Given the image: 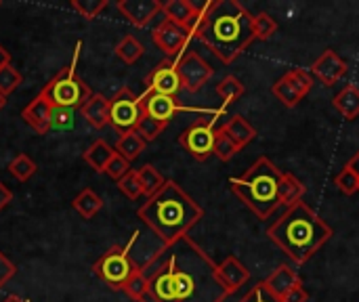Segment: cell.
<instances>
[{"instance_id":"1","label":"cell","mask_w":359,"mask_h":302,"mask_svg":"<svg viewBox=\"0 0 359 302\" xmlns=\"http://www.w3.org/2000/svg\"><path fill=\"white\" fill-rule=\"evenodd\" d=\"M154 302H225L217 263L187 235L143 269Z\"/></svg>"},{"instance_id":"2","label":"cell","mask_w":359,"mask_h":302,"mask_svg":"<svg viewBox=\"0 0 359 302\" xmlns=\"http://www.w3.org/2000/svg\"><path fill=\"white\" fill-rule=\"evenodd\" d=\"M191 38H198L223 63H233L255 40L252 13L238 0L202 2Z\"/></svg>"},{"instance_id":"3","label":"cell","mask_w":359,"mask_h":302,"mask_svg":"<svg viewBox=\"0 0 359 302\" xmlns=\"http://www.w3.org/2000/svg\"><path fill=\"white\" fill-rule=\"evenodd\" d=\"M137 217L160 240V244L170 248L187 238L191 227L204 217V210L181 185L166 181L164 187L156 195L147 198V202L137 210Z\"/></svg>"},{"instance_id":"4","label":"cell","mask_w":359,"mask_h":302,"mask_svg":"<svg viewBox=\"0 0 359 302\" xmlns=\"http://www.w3.org/2000/svg\"><path fill=\"white\" fill-rule=\"evenodd\" d=\"M267 235L294 265H305L324 244L332 240L334 231L316 214V210H311L305 202H299L286 208V212L269 225Z\"/></svg>"},{"instance_id":"5","label":"cell","mask_w":359,"mask_h":302,"mask_svg":"<svg viewBox=\"0 0 359 302\" xmlns=\"http://www.w3.org/2000/svg\"><path fill=\"white\" fill-rule=\"evenodd\" d=\"M280 179L282 170L267 156H261L242 177L229 179V187L244 206H248L261 221H267L280 206Z\"/></svg>"},{"instance_id":"6","label":"cell","mask_w":359,"mask_h":302,"mask_svg":"<svg viewBox=\"0 0 359 302\" xmlns=\"http://www.w3.org/2000/svg\"><path fill=\"white\" fill-rule=\"evenodd\" d=\"M78 57H80V42L76 44L74 57L72 61L61 67L40 90V95L53 105V107H69V109H80L88 97L93 95L88 84L78 76L76 65H78Z\"/></svg>"},{"instance_id":"7","label":"cell","mask_w":359,"mask_h":302,"mask_svg":"<svg viewBox=\"0 0 359 302\" xmlns=\"http://www.w3.org/2000/svg\"><path fill=\"white\" fill-rule=\"evenodd\" d=\"M139 240V233H133V238L128 240V244L124 246H114L109 248L93 267L95 275L105 284L109 286L111 290H120L124 288V284L128 282V277L135 273L137 269V263L133 261V246L137 244Z\"/></svg>"},{"instance_id":"8","label":"cell","mask_w":359,"mask_h":302,"mask_svg":"<svg viewBox=\"0 0 359 302\" xmlns=\"http://www.w3.org/2000/svg\"><path fill=\"white\" fill-rule=\"evenodd\" d=\"M221 111H217L215 116H221ZM198 118L191 126H187L181 135H179V145L198 162H206L212 156L215 149V139H217V128L215 122L217 118Z\"/></svg>"},{"instance_id":"9","label":"cell","mask_w":359,"mask_h":302,"mask_svg":"<svg viewBox=\"0 0 359 302\" xmlns=\"http://www.w3.org/2000/svg\"><path fill=\"white\" fill-rule=\"evenodd\" d=\"M141 118H143L141 99L130 88L124 86L109 99V126L118 135L135 130Z\"/></svg>"},{"instance_id":"10","label":"cell","mask_w":359,"mask_h":302,"mask_svg":"<svg viewBox=\"0 0 359 302\" xmlns=\"http://www.w3.org/2000/svg\"><path fill=\"white\" fill-rule=\"evenodd\" d=\"M177 71H179L183 90H187V92L202 90L204 84H208V80L215 74L210 63L204 61L196 50H187L177 59Z\"/></svg>"},{"instance_id":"11","label":"cell","mask_w":359,"mask_h":302,"mask_svg":"<svg viewBox=\"0 0 359 302\" xmlns=\"http://www.w3.org/2000/svg\"><path fill=\"white\" fill-rule=\"evenodd\" d=\"M151 38H154L156 46H158L168 59H179V57L183 55L187 42L191 40V34H189L185 27H181V25L168 21V19H162V21L154 27Z\"/></svg>"},{"instance_id":"12","label":"cell","mask_w":359,"mask_h":302,"mask_svg":"<svg viewBox=\"0 0 359 302\" xmlns=\"http://www.w3.org/2000/svg\"><path fill=\"white\" fill-rule=\"evenodd\" d=\"M145 90L177 99V95L183 90V84L177 71V59H164L162 63H158L145 78Z\"/></svg>"},{"instance_id":"13","label":"cell","mask_w":359,"mask_h":302,"mask_svg":"<svg viewBox=\"0 0 359 302\" xmlns=\"http://www.w3.org/2000/svg\"><path fill=\"white\" fill-rule=\"evenodd\" d=\"M347 63L345 59L334 50V48H326L311 65V76L318 78L324 86H332L337 84L341 78H345L347 74Z\"/></svg>"},{"instance_id":"14","label":"cell","mask_w":359,"mask_h":302,"mask_svg":"<svg viewBox=\"0 0 359 302\" xmlns=\"http://www.w3.org/2000/svg\"><path fill=\"white\" fill-rule=\"evenodd\" d=\"M116 6L122 13V17H126V21L133 23L135 27H147L151 19L158 13H162L160 0H118Z\"/></svg>"},{"instance_id":"15","label":"cell","mask_w":359,"mask_h":302,"mask_svg":"<svg viewBox=\"0 0 359 302\" xmlns=\"http://www.w3.org/2000/svg\"><path fill=\"white\" fill-rule=\"evenodd\" d=\"M217 277H219V284L223 286V290L231 296L248 284L250 271L244 267V263L238 256L229 254L221 265H217Z\"/></svg>"},{"instance_id":"16","label":"cell","mask_w":359,"mask_h":302,"mask_svg":"<svg viewBox=\"0 0 359 302\" xmlns=\"http://www.w3.org/2000/svg\"><path fill=\"white\" fill-rule=\"evenodd\" d=\"M139 99H141V105H143V114L154 118V120H158V122H162V124H166V126L181 111V107H179L175 97H166V95H158V92H147L145 90Z\"/></svg>"},{"instance_id":"17","label":"cell","mask_w":359,"mask_h":302,"mask_svg":"<svg viewBox=\"0 0 359 302\" xmlns=\"http://www.w3.org/2000/svg\"><path fill=\"white\" fill-rule=\"evenodd\" d=\"M162 13H164V19L185 27L191 34L200 17V4L191 0H168V2H162Z\"/></svg>"},{"instance_id":"18","label":"cell","mask_w":359,"mask_h":302,"mask_svg":"<svg viewBox=\"0 0 359 302\" xmlns=\"http://www.w3.org/2000/svg\"><path fill=\"white\" fill-rule=\"evenodd\" d=\"M48 116H50V103H48L42 95L34 97V99L23 107V111H21L23 122H25L29 128H34L38 135L50 132V128H48Z\"/></svg>"},{"instance_id":"19","label":"cell","mask_w":359,"mask_h":302,"mask_svg":"<svg viewBox=\"0 0 359 302\" xmlns=\"http://www.w3.org/2000/svg\"><path fill=\"white\" fill-rule=\"evenodd\" d=\"M301 284V277L297 275V271L290 267V265H280L278 269H273L265 280H263V286L276 296V298H282L286 292H290L294 286Z\"/></svg>"},{"instance_id":"20","label":"cell","mask_w":359,"mask_h":302,"mask_svg":"<svg viewBox=\"0 0 359 302\" xmlns=\"http://www.w3.org/2000/svg\"><path fill=\"white\" fill-rule=\"evenodd\" d=\"M80 114L93 128L101 130L109 124V99L101 92H93L88 101L80 107Z\"/></svg>"},{"instance_id":"21","label":"cell","mask_w":359,"mask_h":302,"mask_svg":"<svg viewBox=\"0 0 359 302\" xmlns=\"http://www.w3.org/2000/svg\"><path fill=\"white\" fill-rule=\"evenodd\" d=\"M223 130L227 132V137H229L240 149H244L246 145H250V143L257 139L255 126H252L246 118H242V116H231V118L227 120V124H223Z\"/></svg>"},{"instance_id":"22","label":"cell","mask_w":359,"mask_h":302,"mask_svg":"<svg viewBox=\"0 0 359 302\" xmlns=\"http://www.w3.org/2000/svg\"><path fill=\"white\" fill-rule=\"evenodd\" d=\"M116 149L105 141V139H97L90 143V147L82 153V160L95 170V172H105L107 162L114 158Z\"/></svg>"},{"instance_id":"23","label":"cell","mask_w":359,"mask_h":302,"mask_svg":"<svg viewBox=\"0 0 359 302\" xmlns=\"http://www.w3.org/2000/svg\"><path fill=\"white\" fill-rule=\"evenodd\" d=\"M332 105H334V109L345 120H355V118H359V86L347 84L341 92L334 95Z\"/></svg>"},{"instance_id":"24","label":"cell","mask_w":359,"mask_h":302,"mask_svg":"<svg viewBox=\"0 0 359 302\" xmlns=\"http://www.w3.org/2000/svg\"><path fill=\"white\" fill-rule=\"evenodd\" d=\"M278 195H280V204H284L286 208L303 202V195H305V185L301 179H297L294 174L290 172H282V179H280V187H278Z\"/></svg>"},{"instance_id":"25","label":"cell","mask_w":359,"mask_h":302,"mask_svg":"<svg viewBox=\"0 0 359 302\" xmlns=\"http://www.w3.org/2000/svg\"><path fill=\"white\" fill-rule=\"evenodd\" d=\"M271 92H273V97H276L278 101H282L286 107H297V105L305 99V95H303V92L292 84V80H290L286 74L273 82Z\"/></svg>"},{"instance_id":"26","label":"cell","mask_w":359,"mask_h":302,"mask_svg":"<svg viewBox=\"0 0 359 302\" xmlns=\"http://www.w3.org/2000/svg\"><path fill=\"white\" fill-rule=\"evenodd\" d=\"M145 145H147V143L143 141V137H141L137 130H130V132H124V135H120V137H118L116 153H120L124 160L133 162V160H137V158L143 153Z\"/></svg>"},{"instance_id":"27","label":"cell","mask_w":359,"mask_h":302,"mask_svg":"<svg viewBox=\"0 0 359 302\" xmlns=\"http://www.w3.org/2000/svg\"><path fill=\"white\" fill-rule=\"evenodd\" d=\"M72 206H74V210H76L82 219H93L97 212H101L103 200H101L93 189H82V191L74 198Z\"/></svg>"},{"instance_id":"28","label":"cell","mask_w":359,"mask_h":302,"mask_svg":"<svg viewBox=\"0 0 359 302\" xmlns=\"http://www.w3.org/2000/svg\"><path fill=\"white\" fill-rule=\"evenodd\" d=\"M137 177H139V183H141V187H143V195H145V198L156 195V193L164 187V183H166V179H164V177L158 172V168L151 166V164H145V166L137 168Z\"/></svg>"},{"instance_id":"29","label":"cell","mask_w":359,"mask_h":302,"mask_svg":"<svg viewBox=\"0 0 359 302\" xmlns=\"http://www.w3.org/2000/svg\"><path fill=\"white\" fill-rule=\"evenodd\" d=\"M114 53H116V57L122 59L126 65H133V63H137V61L143 57L145 48H143V44L139 42V38H135V36L128 34V36H124V38L116 44Z\"/></svg>"},{"instance_id":"30","label":"cell","mask_w":359,"mask_h":302,"mask_svg":"<svg viewBox=\"0 0 359 302\" xmlns=\"http://www.w3.org/2000/svg\"><path fill=\"white\" fill-rule=\"evenodd\" d=\"M122 292L130 298V301L135 302H141L145 296H147V292H149V280H147V273L141 269V267H137L135 269V273L128 277V282L124 284V288H122Z\"/></svg>"},{"instance_id":"31","label":"cell","mask_w":359,"mask_h":302,"mask_svg":"<svg viewBox=\"0 0 359 302\" xmlns=\"http://www.w3.org/2000/svg\"><path fill=\"white\" fill-rule=\"evenodd\" d=\"M8 174L15 179V181H19V183H25V181H29L34 174H36V170H38V164L27 156V153H19L17 158H13L11 160V164H8Z\"/></svg>"},{"instance_id":"32","label":"cell","mask_w":359,"mask_h":302,"mask_svg":"<svg viewBox=\"0 0 359 302\" xmlns=\"http://www.w3.org/2000/svg\"><path fill=\"white\" fill-rule=\"evenodd\" d=\"M246 92L244 84L236 78V76H225L219 84H217V95L223 99V105H231L236 103L242 95Z\"/></svg>"},{"instance_id":"33","label":"cell","mask_w":359,"mask_h":302,"mask_svg":"<svg viewBox=\"0 0 359 302\" xmlns=\"http://www.w3.org/2000/svg\"><path fill=\"white\" fill-rule=\"evenodd\" d=\"M278 21L269 15V13H259L252 15V32H255V40H269L278 34Z\"/></svg>"},{"instance_id":"34","label":"cell","mask_w":359,"mask_h":302,"mask_svg":"<svg viewBox=\"0 0 359 302\" xmlns=\"http://www.w3.org/2000/svg\"><path fill=\"white\" fill-rule=\"evenodd\" d=\"M76 124V109L69 107H53L48 116V128L50 130H69Z\"/></svg>"},{"instance_id":"35","label":"cell","mask_w":359,"mask_h":302,"mask_svg":"<svg viewBox=\"0 0 359 302\" xmlns=\"http://www.w3.org/2000/svg\"><path fill=\"white\" fill-rule=\"evenodd\" d=\"M240 151V147L227 137V132L221 128H217V139H215V149H212V156H217L221 162H229L236 153Z\"/></svg>"},{"instance_id":"36","label":"cell","mask_w":359,"mask_h":302,"mask_svg":"<svg viewBox=\"0 0 359 302\" xmlns=\"http://www.w3.org/2000/svg\"><path fill=\"white\" fill-rule=\"evenodd\" d=\"M164 128H166V124H162V122H158V120H154V118H149V116L143 114V118L139 120V124H137L135 130L143 137L145 143H149V141H156L162 135Z\"/></svg>"},{"instance_id":"37","label":"cell","mask_w":359,"mask_h":302,"mask_svg":"<svg viewBox=\"0 0 359 302\" xmlns=\"http://www.w3.org/2000/svg\"><path fill=\"white\" fill-rule=\"evenodd\" d=\"M118 189L128 198V200H139L143 195V187L139 183V177H137V170H130L128 174H124L120 181H118Z\"/></svg>"},{"instance_id":"38","label":"cell","mask_w":359,"mask_h":302,"mask_svg":"<svg viewBox=\"0 0 359 302\" xmlns=\"http://www.w3.org/2000/svg\"><path fill=\"white\" fill-rule=\"evenodd\" d=\"M21 82H23V76L17 71V67L6 65V67L0 69V92H2L4 97H8Z\"/></svg>"},{"instance_id":"39","label":"cell","mask_w":359,"mask_h":302,"mask_svg":"<svg viewBox=\"0 0 359 302\" xmlns=\"http://www.w3.org/2000/svg\"><path fill=\"white\" fill-rule=\"evenodd\" d=\"M72 6L88 21H93L95 17H99L101 11L107 8V0H74Z\"/></svg>"},{"instance_id":"40","label":"cell","mask_w":359,"mask_h":302,"mask_svg":"<svg viewBox=\"0 0 359 302\" xmlns=\"http://www.w3.org/2000/svg\"><path fill=\"white\" fill-rule=\"evenodd\" d=\"M334 185H337V189H339L341 193H345V195H353V193H358L359 191V179L347 168V166L334 177Z\"/></svg>"},{"instance_id":"41","label":"cell","mask_w":359,"mask_h":302,"mask_svg":"<svg viewBox=\"0 0 359 302\" xmlns=\"http://www.w3.org/2000/svg\"><path fill=\"white\" fill-rule=\"evenodd\" d=\"M286 76L292 80V84L307 97L309 92H311V88H313V76H311V71L309 69H303V67H294V69H290V71H286Z\"/></svg>"},{"instance_id":"42","label":"cell","mask_w":359,"mask_h":302,"mask_svg":"<svg viewBox=\"0 0 359 302\" xmlns=\"http://www.w3.org/2000/svg\"><path fill=\"white\" fill-rule=\"evenodd\" d=\"M128 172H130V162L124 160L120 153H114V158H111V160L107 162V166H105V174L118 183V181H120L124 174H128Z\"/></svg>"},{"instance_id":"43","label":"cell","mask_w":359,"mask_h":302,"mask_svg":"<svg viewBox=\"0 0 359 302\" xmlns=\"http://www.w3.org/2000/svg\"><path fill=\"white\" fill-rule=\"evenodd\" d=\"M240 302H280V298H276L265 286H263V282L261 284H257L244 298Z\"/></svg>"},{"instance_id":"44","label":"cell","mask_w":359,"mask_h":302,"mask_svg":"<svg viewBox=\"0 0 359 302\" xmlns=\"http://www.w3.org/2000/svg\"><path fill=\"white\" fill-rule=\"evenodd\" d=\"M15 273H17V267L0 252V288H4L6 282H8Z\"/></svg>"},{"instance_id":"45","label":"cell","mask_w":359,"mask_h":302,"mask_svg":"<svg viewBox=\"0 0 359 302\" xmlns=\"http://www.w3.org/2000/svg\"><path fill=\"white\" fill-rule=\"evenodd\" d=\"M309 301V294H307V290L303 288V284H299V286H294L290 292H286L280 302H307Z\"/></svg>"},{"instance_id":"46","label":"cell","mask_w":359,"mask_h":302,"mask_svg":"<svg viewBox=\"0 0 359 302\" xmlns=\"http://www.w3.org/2000/svg\"><path fill=\"white\" fill-rule=\"evenodd\" d=\"M11 202H13V191H11V189L0 181V212H2Z\"/></svg>"},{"instance_id":"47","label":"cell","mask_w":359,"mask_h":302,"mask_svg":"<svg viewBox=\"0 0 359 302\" xmlns=\"http://www.w3.org/2000/svg\"><path fill=\"white\" fill-rule=\"evenodd\" d=\"M347 168H349V170H351V172H353V174L359 179V149L355 151V156L347 162Z\"/></svg>"},{"instance_id":"48","label":"cell","mask_w":359,"mask_h":302,"mask_svg":"<svg viewBox=\"0 0 359 302\" xmlns=\"http://www.w3.org/2000/svg\"><path fill=\"white\" fill-rule=\"evenodd\" d=\"M6 65H11V53L0 44V69L6 67Z\"/></svg>"},{"instance_id":"49","label":"cell","mask_w":359,"mask_h":302,"mask_svg":"<svg viewBox=\"0 0 359 302\" xmlns=\"http://www.w3.org/2000/svg\"><path fill=\"white\" fill-rule=\"evenodd\" d=\"M2 302H27V301H23V298H19L17 294H11V296H6L4 301Z\"/></svg>"},{"instance_id":"50","label":"cell","mask_w":359,"mask_h":302,"mask_svg":"<svg viewBox=\"0 0 359 302\" xmlns=\"http://www.w3.org/2000/svg\"><path fill=\"white\" fill-rule=\"evenodd\" d=\"M4 105H6V97L0 92V109H4Z\"/></svg>"}]
</instances>
